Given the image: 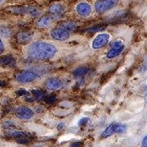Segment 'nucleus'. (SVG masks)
I'll list each match as a JSON object with an SVG mask.
<instances>
[{
  "mask_svg": "<svg viewBox=\"0 0 147 147\" xmlns=\"http://www.w3.org/2000/svg\"><path fill=\"white\" fill-rule=\"evenodd\" d=\"M28 57L35 61H47L54 58L58 53L57 47L50 42L37 41L31 42L26 47Z\"/></svg>",
  "mask_w": 147,
  "mask_h": 147,
  "instance_id": "obj_1",
  "label": "nucleus"
},
{
  "mask_svg": "<svg viewBox=\"0 0 147 147\" xmlns=\"http://www.w3.org/2000/svg\"><path fill=\"white\" fill-rule=\"evenodd\" d=\"M47 66H35L32 68L27 69L16 76V80L22 84H26L32 83L38 79L41 78L48 71Z\"/></svg>",
  "mask_w": 147,
  "mask_h": 147,
  "instance_id": "obj_2",
  "label": "nucleus"
},
{
  "mask_svg": "<svg viewBox=\"0 0 147 147\" xmlns=\"http://www.w3.org/2000/svg\"><path fill=\"white\" fill-rule=\"evenodd\" d=\"M119 0H96L94 9L97 14H104L115 7Z\"/></svg>",
  "mask_w": 147,
  "mask_h": 147,
  "instance_id": "obj_3",
  "label": "nucleus"
},
{
  "mask_svg": "<svg viewBox=\"0 0 147 147\" xmlns=\"http://www.w3.org/2000/svg\"><path fill=\"white\" fill-rule=\"evenodd\" d=\"M124 48H125L124 42L120 39H117L111 43L108 52L105 54V57L109 60L115 59V58L118 57L120 54H122Z\"/></svg>",
  "mask_w": 147,
  "mask_h": 147,
  "instance_id": "obj_4",
  "label": "nucleus"
},
{
  "mask_svg": "<svg viewBox=\"0 0 147 147\" xmlns=\"http://www.w3.org/2000/svg\"><path fill=\"white\" fill-rule=\"evenodd\" d=\"M127 126L125 124H121V123H111L109 126L105 128L104 131L102 132V137L107 138L111 137L112 135L115 134H121L126 131Z\"/></svg>",
  "mask_w": 147,
  "mask_h": 147,
  "instance_id": "obj_5",
  "label": "nucleus"
},
{
  "mask_svg": "<svg viewBox=\"0 0 147 147\" xmlns=\"http://www.w3.org/2000/svg\"><path fill=\"white\" fill-rule=\"evenodd\" d=\"M50 36L52 37V38L54 40H57L59 42H65L69 39L70 32L61 27H57L51 30Z\"/></svg>",
  "mask_w": 147,
  "mask_h": 147,
  "instance_id": "obj_6",
  "label": "nucleus"
},
{
  "mask_svg": "<svg viewBox=\"0 0 147 147\" xmlns=\"http://www.w3.org/2000/svg\"><path fill=\"white\" fill-rule=\"evenodd\" d=\"M110 34L108 33H100L95 37L92 42V47L93 50H99L104 47L110 40Z\"/></svg>",
  "mask_w": 147,
  "mask_h": 147,
  "instance_id": "obj_7",
  "label": "nucleus"
},
{
  "mask_svg": "<svg viewBox=\"0 0 147 147\" xmlns=\"http://www.w3.org/2000/svg\"><path fill=\"white\" fill-rule=\"evenodd\" d=\"M16 116L21 120H30L34 116V110L30 109L28 106L25 105H21L18 106L15 111Z\"/></svg>",
  "mask_w": 147,
  "mask_h": 147,
  "instance_id": "obj_8",
  "label": "nucleus"
},
{
  "mask_svg": "<svg viewBox=\"0 0 147 147\" xmlns=\"http://www.w3.org/2000/svg\"><path fill=\"white\" fill-rule=\"evenodd\" d=\"M75 11L79 16L86 18V17H88L92 15V7L89 3L84 1V2H80L75 6Z\"/></svg>",
  "mask_w": 147,
  "mask_h": 147,
  "instance_id": "obj_9",
  "label": "nucleus"
},
{
  "mask_svg": "<svg viewBox=\"0 0 147 147\" xmlns=\"http://www.w3.org/2000/svg\"><path fill=\"white\" fill-rule=\"evenodd\" d=\"M59 16H56L53 14H48L42 16L37 21V26L39 28H47L53 23V21H56Z\"/></svg>",
  "mask_w": 147,
  "mask_h": 147,
  "instance_id": "obj_10",
  "label": "nucleus"
},
{
  "mask_svg": "<svg viewBox=\"0 0 147 147\" xmlns=\"http://www.w3.org/2000/svg\"><path fill=\"white\" fill-rule=\"evenodd\" d=\"M16 59L11 55H6L0 57V66L11 68L16 65Z\"/></svg>",
  "mask_w": 147,
  "mask_h": 147,
  "instance_id": "obj_11",
  "label": "nucleus"
},
{
  "mask_svg": "<svg viewBox=\"0 0 147 147\" xmlns=\"http://www.w3.org/2000/svg\"><path fill=\"white\" fill-rule=\"evenodd\" d=\"M65 11H66V7L64 5L63 3H53L48 8V11L51 14L59 16L64 14L65 12Z\"/></svg>",
  "mask_w": 147,
  "mask_h": 147,
  "instance_id": "obj_12",
  "label": "nucleus"
},
{
  "mask_svg": "<svg viewBox=\"0 0 147 147\" xmlns=\"http://www.w3.org/2000/svg\"><path fill=\"white\" fill-rule=\"evenodd\" d=\"M34 38V34L30 31H21L16 34V40L19 43H28Z\"/></svg>",
  "mask_w": 147,
  "mask_h": 147,
  "instance_id": "obj_13",
  "label": "nucleus"
},
{
  "mask_svg": "<svg viewBox=\"0 0 147 147\" xmlns=\"http://www.w3.org/2000/svg\"><path fill=\"white\" fill-rule=\"evenodd\" d=\"M62 86V81L57 78H50L45 82V88L50 91H54Z\"/></svg>",
  "mask_w": 147,
  "mask_h": 147,
  "instance_id": "obj_14",
  "label": "nucleus"
},
{
  "mask_svg": "<svg viewBox=\"0 0 147 147\" xmlns=\"http://www.w3.org/2000/svg\"><path fill=\"white\" fill-rule=\"evenodd\" d=\"M6 137H9V138H15V139H19V138H21V137H27L28 134L25 131H21L16 130V128L15 129H11V130H8L5 133Z\"/></svg>",
  "mask_w": 147,
  "mask_h": 147,
  "instance_id": "obj_15",
  "label": "nucleus"
},
{
  "mask_svg": "<svg viewBox=\"0 0 147 147\" xmlns=\"http://www.w3.org/2000/svg\"><path fill=\"white\" fill-rule=\"evenodd\" d=\"M42 11L36 6H27L26 7V14L32 17H36L41 15Z\"/></svg>",
  "mask_w": 147,
  "mask_h": 147,
  "instance_id": "obj_16",
  "label": "nucleus"
},
{
  "mask_svg": "<svg viewBox=\"0 0 147 147\" xmlns=\"http://www.w3.org/2000/svg\"><path fill=\"white\" fill-rule=\"evenodd\" d=\"M127 13L126 11H116L114 14H111L110 16L107 18L110 21H119L126 18Z\"/></svg>",
  "mask_w": 147,
  "mask_h": 147,
  "instance_id": "obj_17",
  "label": "nucleus"
},
{
  "mask_svg": "<svg viewBox=\"0 0 147 147\" xmlns=\"http://www.w3.org/2000/svg\"><path fill=\"white\" fill-rule=\"evenodd\" d=\"M59 27H61V28L70 32L75 30L78 28V24L74 21H63V22L60 23Z\"/></svg>",
  "mask_w": 147,
  "mask_h": 147,
  "instance_id": "obj_18",
  "label": "nucleus"
},
{
  "mask_svg": "<svg viewBox=\"0 0 147 147\" xmlns=\"http://www.w3.org/2000/svg\"><path fill=\"white\" fill-rule=\"evenodd\" d=\"M12 35V31L9 27L0 26V37L2 38H9Z\"/></svg>",
  "mask_w": 147,
  "mask_h": 147,
  "instance_id": "obj_19",
  "label": "nucleus"
},
{
  "mask_svg": "<svg viewBox=\"0 0 147 147\" xmlns=\"http://www.w3.org/2000/svg\"><path fill=\"white\" fill-rule=\"evenodd\" d=\"M90 68L88 66H81V67H78L76 68L73 71V74L76 77H81L83 75H85L86 74L89 72Z\"/></svg>",
  "mask_w": 147,
  "mask_h": 147,
  "instance_id": "obj_20",
  "label": "nucleus"
},
{
  "mask_svg": "<svg viewBox=\"0 0 147 147\" xmlns=\"http://www.w3.org/2000/svg\"><path fill=\"white\" fill-rule=\"evenodd\" d=\"M33 96H34L33 97L34 98V100H43L44 97L46 96V92L41 90H34L33 91Z\"/></svg>",
  "mask_w": 147,
  "mask_h": 147,
  "instance_id": "obj_21",
  "label": "nucleus"
},
{
  "mask_svg": "<svg viewBox=\"0 0 147 147\" xmlns=\"http://www.w3.org/2000/svg\"><path fill=\"white\" fill-rule=\"evenodd\" d=\"M16 123L15 122L11 120H8V121H5L2 127L4 128V129H7V130H11V129H15L16 128Z\"/></svg>",
  "mask_w": 147,
  "mask_h": 147,
  "instance_id": "obj_22",
  "label": "nucleus"
},
{
  "mask_svg": "<svg viewBox=\"0 0 147 147\" xmlns=\"http://www.w3.org/2000/svg\"><path fill=\"white\" fill-rule=\"evenodd\" d=\"M90 119L88 118H86V117H84V118H82V119H80L78 122V125L79 126L81 127H84L85 125H87L88 123H89Z\"/></svg>",
  "mask_w": 147,
  "mask_h": 147,
  "instance_id": "obj_23",
  "label": "nucleus"
},
{
  "mask_svg": "<svg viewBox=\"0 0 147 147\" xmlns=\"http://www.w3.org/2000/svg\"><path fill=\"white\" fill-rule=\"evenodd\" d=\"M104 28H105V26H102V25H98V26H96L92 27L89 30H88V32H90V33H94V32L101 30H103Z\"/></svg>",
  "mask_w": 147,
  "mask_h": 147,
  "instance_id": "obj_24",
  "label": "nucleus"
},
{
  "mask_svg": "<svg viewBox=\"0 0 147 147\" xmlns=\"http://www.w3.org/2000/svg\"><path fill=\"white\" fill-rule=\"evenodd\" d=\"M43 100H45V101H46L47 103H48V104H51V103H53L54 101H56L57 98H56L55 96L51 95V96H45Z\"/></svg>",
  "mask_w": 147,
  "mask_h": 147,
  "instance_id": "obj_25",
  "label": "nucleus"
},
{
  "mask_svg": "<svg viewBox=\"0 0 147 147\" xmlns=\"http://www.w3.org/2000/svg\"><path fill=\"white\" fill-rule=\"evenodd\" d=\"M5 50H6V46H5V43H4V41H3V38L0 37V56L5 52Z\"/></svg>",
  "mask_w": 147,
  "mask_h": 147,
  "instance_id": "obj_26",
  "label": "nucleus"
},
{
  "mask_svg": "<svg viewBox=\"0 0 147 147\" xmlns=\"http://www.w3.org/2000/svg\"><path fill=\"white\" fill-rule=\"evenodd\" d=\"M16 93H17L18 95H20V96H27V95L29 96V95H30L29 94V92H28L27 91H26L25 89L19 90Z\"/></svg>",
  "mask_w": 147,
  "mask_h": 147,
  "instance_id": "obj_27",
  "label": "nucleus"
},
{
  "mask_svg": "<svg viewBox=\"0 0 147 147\" xmlns=\"http://www.w3.org/2000/svg\"><path fill=\"white\" fill-rule=\"evenodd\" d=\"M146 136H145V137H143V139H142V146L145 147L146 146Z\"/></svg>",
  "mask_w": 147,
  "mask_h": 147,
  "instance_id": "obj_28",
  "label": "nucleus"
},
{
  "mask_svg": "<svg viewBox=\"0 0 147 147\" xmlns=\"http://www.w3.org/2000/svg\"><path fill=\"white\" fill-rule=\"evenodd\" d=\"M65 124L64 123H59L57 126V129L59 130V131L62 130V128H63V127H65Z\"/></svg>",
  "mask_w": 147,
  "mask_h": 147,
  "instance_id": "obj_29",
  "label": "nucleus"
},
{
  "mask_svg": "<svg viewBox=\"0 0 147 147\" xmlns=\"http://www.w3.org/2000/svg\"><path fill=\"white\" fill-rule=\"evenodd\" d=\"M6 82L5 81H3V80H2V79H0V88H4L6 86Z\"/></svg>",
  "mask_w": 147,
  "mask_h": 147,
  "instance_id": "obj_30",
  "label": "nucleus"
},
{
  "mask_svg": "<svg viewBox=\"0 0 147 147\" xmlns=\"http://www.w3.org/2000/svg\"><path fill=\"white\" fill-rule=\"evenodd\" d=\"M81 143L80 142H74L71 144V146H81Z\"/></svg>",
  "mask_w": 147,
  "mask_h": 147,
  "instance_id": "obj_31",
  "label": "nucleus"
},
{
  "mask_svg": "<svg viewBox=\"0 0 147 147\" xmlns=\"http://www.w3.org/2000/svg\"><path fill=\"white\" fill-rule=\"evenodd\" d=\"M6 1L7 0H0V6H2L3 4H4L6 3Z\"/></svg>",
  "mask_w": 147,
  "mask_h": 147,
  "instance_id": "obj_32",
  "label": "nucleus"
}]
</instances>
